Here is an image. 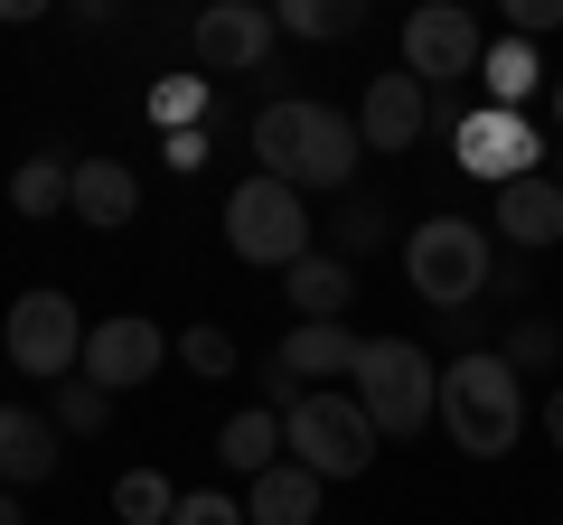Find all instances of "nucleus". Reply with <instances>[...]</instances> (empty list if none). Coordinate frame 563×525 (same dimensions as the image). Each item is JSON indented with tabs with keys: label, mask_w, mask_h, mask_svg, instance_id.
Segmentation results:
<instances>
[{
	"label": "nucleus",
	"mask_w": 563,
	"mask_h": 525,
	"mask_svg": "<svg viewBox=\"0 0 563 525\" xmlns=\"http://www.w3.org/2000/svg\"><path fill=\"white\" fill-rule=\"evenodd\" d=\"M357 122L347 113H329V103H310V94H282V103H263L254 113V160H263V179H282V188H347L357 179Z\"/></svg>",
	"instance_id": "1"
},
{
	"label": "nucleus",
	"mask_w": 563,
	"mask_h": 525,
	"mask_svg": "<svg viewBox=\"0 0 563 525\" xmlns=\"http://www.w3.org/2000/svg\"><path fill=\"white\" fill-rule=\"evenodd\" d=\"M432 423H442L451 450H470V460H507L517 432H526V384H517V366H507L498 347L451 357L442 384H432Z\"/></svg>",
	"instance_id": "2"
},
{
	"label": "nucleus",
	"mask_w": 563,
	"mask_h": 525,
	"mask_svg": "<svg viewBox=\"0 0 563 525\" xmlns=\"http://www.w3.org/2000/svg\"><path fill=\"white\" fill-rule=\"evenodd\" d=\"M488 272H498V244H488L479 216H422L404 235V282L432 310H470L488 291Z\"/></svg>",
	"instance_id": "3"
},
{
	"label": "nucleus",
	"mask_w": 563,
	"mask_h": 525,
	"mask_svg": "<svg viewBox=\"0 0 563 525\" xmlns=\"http://www.w3.org/2000/svg\"><path fill=\"white\" fill-rule=\"evenodd\" d=\"M347 394L366 404V423H376V442H413L422 423H432V357H422L413 338H357V366H347Z\"/></svg>",
	"instance_id": "4"
},
{
	"label": "nucleus",
	"mask_w": 563,
	"mask_h": 525,
	"mask_svg": "<svg viewBox=\"0 0 563 525\" xmlns=\"http://www.w3.org/2000/svg\"><path fill=\"white\" fill-rule=\"evenodd\" d=\"M282 450H291L310 479H366V460H376V423H366L357 394H339V384H310L301 404L282 413Z\"/></svg>",
	"instance_id": "5"
},
{
	"label": "nucleus",
	"mask_w": 563,
	"mask_h": 525,
	"mask_svg": "<svg viewBox=\"0 0 563 525\" xmlns=\"http://www.w3.org/2000/svg\"><path fill=\"white\" fill-rule=\"evenodd\" d=\"M225 244H235L244 262H263V272H291V262L320 244V225H310L301 188H282V179H244L235 198H225Z\"/></svg>",
	"instance_id": "6"
},
{
	"label": "nucleus",
	"mask_w": 563,
	"mask_h": 525,
	"mask_svg": "<svg viewBox=\"0 0 563 525\" xmlns=\"http://www.w3.org/2000/svg\"><path fill=\"white\" fill-rule=\"evenodd\" d=\"M0 357L20 366V376H38V384L76 376V357H85V310L66 301V291H20V301H10V338H0Z\"/></svg>",
	"instance_id": "7"
},
{
	"label": "nucleus",
	"mask_w": 563,
	"mask_h": 525,
	"mask_svg": "<svg viewBox=\"0 0 563 525\" xmlns=\"http://www.w3.org/2000/svg\"><path fill=\"white\" fill-rule=\"evenodd\" d=\"M479 20H470L461 0H422L413 20H404V76H422L432 94L442 85H461V76H479Z\"/></svg>",
	"instance_id": "8"
},
{
	"label": "nucleus",
	"mask_w": 563,
	"mask_h": 525,
	"mask_svg": "<svg viewBox=\"0 0 563 525\" xmlns=\"http://www.w3.org/2000/svg\"><path fill=\"white\" fill-rule=\"evenodd\" d=\"M161 357H169V328H151L141 310H122V320H95V328H85L76 376H95L103 394H132V384L161 376Z\"/></svg>",
	"instance_id": "9"
},
{
	"label": "nucleus",
	"mask_w": 563,
	"mask_h": 525,
	"mask_svg": "<svg viewBox=\"0 0 563 525\" xmlns=\"http://www.w3.org/2000/svg\"><path fill=\"white\" fill-rule=\"evenodd\" d=\"M451 142H461V169L470 179H488V188H507V179H526L536 169V122L526 113H507V103H479V113H461L451 122Z\"/></svg>",
	"instance_id": "10"
},
{
	"label": "nucleus",
	"mask_w": 563,
	"mask_h": 525,
	"mask_svg": "<svg viewBox=\"0 0 563 525\" xmlns=\"http://www.w3.org/2000/svg\"><path fill=\"white\" fill-rule=\"evenodd\" d=\"M273 38H282L273 0H207V10H198V57L217 66V76L263 66V57H273Z\"/></svg>",
	"instance_id": "11"
},
{
	"label": "nucleus",
	"mask_w": 563,
	"mask_h": 525,
	"mask_svg": "<svg viewBox=\"0 0 563 525\" xmlns=\"http://www.w3.org/2000/svg\"><path fill=\"white\" fill-rule=\"evenodd\" d=\"M422 132H432V85H422V76L395 66V76H376L357 94V142L366 150H413Z\"/></svg>",
	"instance_id": "12"
},
{
	"label": "nucleus",
	"mask_w": 563,
	"mask_h": 525,
	"mask_svg": "<svg viewBox=\"0 0 563 525\" xmlns=\"http://www.w3.org/2000/svg\"><path fill=\"white\" fill-rule=\"evenodd\" d=\"M488 225H498L517 254H544V244H563V188L544 179V169H526V179L498 188V216H488Z\"/></svg>",
	"instance_id": "13"
},
{
	"label": "nucleus",
	"mask_w": 563,
	"mask_h": 525,
	"mask_svg": "<svg viewBox=\"0 0 563 525\" xmlns=\"http://www.w3.org/2000/svg\"><path fill=\"white\" fill-rule=\"evenodd\" d=\"M320 488H329V479H310V469L282 450L273 469L244 479V525H320Z\"/></svg>",
	"instance_id": "14"
},
{
	"label": "nucleus",
	"mask_w": 563,
	"mask_h": 525,
	"mask_svg": "<svg viewBox=\"0 0 563 525\" xmlns=\"http://www.w3.org/2000/svg\"><path fill=\"white\" fill-rule=\"evenodd\" d=\"M57 479V423L29 404H0V488H47Z\"/></svg>",
	"instance_id": "15"
},
{
	"label": "nucleus",
	"mask_w": 563,
	"mask_h": 525,
	"mask_svg": "<svg viewBox=\"0 0 563 525\" xmlns=\"http://www.w3.org/2000/svg\"><path fill=\"white\" fill-rule=\"evenodd\" d=\"M347 366H357V328H347V320H301L291 338L273 347V376H291V384L347 376Z\"/></svg>",
	"instance_id": "16"
},
{
	"label": "nucleus",
	"mask_w": 563,
	"mask_h": 525,
	"mask_svg": "<svg viewBox=\"0 0 563 525\" xmlns=\"http://www.w3.org/2000/svg\"><path fill=\"white\" fill-rule=\"evenodd\" d=\"M66 206H76L85 225H103V235H113V225H132V216H141V179H132L122 160H103V150H95V160H76V188H66Z\"/></svg>",
	"instance_id": "17"
},
{
	"label": "nucleus",
	"mask_w": 563,
	"mask_h": 525,
	"mask_svg": "<svg viewBox=\"0 0 563 525\" xmlns=\"http://www.w3.org/2000/svg\"><path fill=\"white\" fill-rule=\"evenodd\" d=\"M282 301L301 310V320H339V310L357 301V262H339V254H320V244H310V254L282 272Z\"/></svg>",
	"instance_id": "18"
},
{
	"label": "nucleus",
	"mask_w": 563,
	"mask_h": 525,
	"mask_svg": "<svg viewBox=\"0 0 563 525\" xmlns=\"http://www.w3.org/2000/svg\"><path fill=\"white\" fill-rule=\"evenodd\" d=\"M217 460L235 469V479H254V469H273V460H282V413H273V404L235 413V423L217 432Z\"/></svg>",
	"instance_id": "19"
},
{
	"label": "nucleus",
	"mask_w": 563,
	"mask_h": 525,
	"mask_svg": "<svg viewBox=\"0 0 563 525\" xmlns=\"http://www.w3.org/2000/svg\"><path fill=\"white\" fill-rule=\"evenodd\" d=\"M273 20L291 29V38H310V47H339V38H357L366 0H273Z\"/></svg>",
	"instance_id": "20"
},
{
	"label": "nucleus",
	"mask_w": 563,
	"mask_h": 525,
	"mask_svg": "<svg viewBox=\"0 0 563 525\" xmlns=\"http://www.w3.org/2000/svg\"><path fill=\"white\" fill-rule=\"evenodd\" d=\"M479 85H488V103H507V113H517V103L536 94V38H517V29H507L498 47H479Z\"/></svg>",
	"instance_id": "21"
},
{
	"label": "nucleus",
	"mask_w": 563,
	"mask_h": 525,
	"mask_svg": "<svg viewBox=\"0 0 563 525\" xmlns=\"http://www.w3.org/2000/svg\"><path fill=\"white\" fill-rule=\"evenodd\" d=\"M66 188H76V160H57V150H38V160L10 169V206H20V216H57Z\"/></svg>",
	"instance_id": "22"
},
{
	"label": "nucleus",
	"mask_w": 563,
	"mask_h": 525,
	"mask_svg": "<svg viewBox=\"0 0 563 525\" xmlns=\"http://www.w3.org/2000/svg\"><path fill=\"white\" fill-rule=\"evenodd\" d=\"M169 506H179V488H169L161 469H122L113 479V516L122 525H169Z\"/></svg>",
	"instance_id": "23"
},
{
	"label": "nucleus",
	"mask_w": 563,
	"mask_h": 525,
	"mask_svg": "<svg viewBox=\"0 0 563 525\" xmlns=\"http://www.w3.org/2000/svg\"><path fill=\"white\" fill-rule=\"evenodd\" d=\"M320 235H329V254H339V262H366V254L385 244V206H376V198H347Z\"/></svg>",
	"instance_id": "24"
},
{
	"label": "nucleus",
	"mask_w": 563,
	"mask_h": 525,
	"mask_svg": "<svg viewBox=\"0 0 563 525\" xmlns=\"http://www.w3.org/2000/svg\"><path fill=\"white\" fill-rule=\"evenodd\" d=\"M47 394H57V413H47L57 432H103V423H113V394H103L95 376H57Z\"/></svg>",
	"instance_id": "25"
},
{
	"label": "nucleus",
	"mask_w": 563,
	"mask_h": 525,
	"mask_svg": "<svg viewBox=\"0 0 563 525\" xmlns=\"http://www.w3.org/2000/svg\"><path fill=\"white\" fill-rule=\"evenodd\" d=\"M169 347H179V366H188V376H207V384H217V376H235V338H225L217 320L179 328V338H169Z\"/></svg>",
	"instance_id": "26"
},
{
	"label": "nucleus",
	"mask_w": 563,
	"mask_h": 525,
	"mask_svg": "<svg viewBox=\"0 0 563 525\" xmlns=\"http://www.w3.org/2000/svg\"><path fill=\"white\" fill-rule=\"evenodd\" d=\"M198 113H207V76H169V85H151V122H169V132H198Z\"/></svg>",
	"instance_id": "27"
},
{
	"label": "nucleus",
	"mask_w": 563,
	"mask_h": 525,
	"mask_svg": "<svg viewBox=\"0 0 563 525\" xmlns=\"http://www.w3.org/2000/svg\"><path fill=\"white\" fill-rule=\"evenodd\" d=\"M554 357H563V338L544 320H526L517 338H507V366H517V376H536V366H554Z\"/></svg>",
	"instance_id": "28"
},
{
	"label": "nucleus",
	"mask_w": 563,
	"mask_h": 525,
	"mask_svg": "<svg viewBox=\"0 0 563 525\" xmlns=\"http://www.w3.org/2000/svg\"><path fill=\"white\" fill-rule=\"evenodd\" d=\"M169 525H244V506H235V498H217V488H198V498L169 506Z\"/></svg>",
	"instance_id": "29"
},
{
	"label": "nucleus",
	"mask_w": 563,
	"mask_h": 525,
	"mask_svg": "<svg viewBox=\"0 0 563 525\" xmlns=\"http://www.w3.org/2000/svg\"><path fill=\"white\" fill-rule=\"evenodd\" d=\"M507 10V29L517 38H544V29H563V0H498Z\"/></svg>",
	"instance_id": "30"
},
{
	"label": "nucleus",
	"mask_w": 563,
	"mask_h": 525,
	"mask_svg": "<svg viewBox=\"0 0 563 525\" xmlns=\"http://www.w3.org/2000/svg\"><path fill=\"white\" fill-rule=\"evenodd\" d=\"M161 150H169V169H207V132H169Z\"/></svg>",
	"instance_id": "31"
},
{
	"label": "nucleus",
	"mask_w": 563,
	"mask_h": 525,
	"mask_svg": "<svg viewBox=\"0 0 563 525\" xmlns=\"http://www.w3.org/2000/svg\"><path fill=\"white\" fill-rule=\"evenodd\" d=\"M57 0H0V29H20V20H47Z\"/></svg>",
	"instance_id": "32"
},
{
	"label": "nucleus",
	"mask_w": 563,
	"mask_h": 525,
	"mask_svg": "<svg viewBox=\"0 0 563 525\" xmlns=\"http://www.w3.org/2000/svg\"><path fill=\"white\" fill-rule=\"evenodd\" d=\"M544 442L563 450V384H554V394H544Z\"/></svg>",
	"instance_id": "33"
},
{
	"label": "nucleus",
	"mask_w": 563,
	"mask_h": 525,
	"mask_svg": "<svg viewBox=\"0 0 563 525\" xmlns=\"http://www.w3.org/2000/svg\"><path fill=\"white\" fill-rule=\"evenodd\" d=\"M0 525H29V516H20V498H10V488H0Z\"/></svg>",
	"instance_id": "34"
},
{
	"label": "nucleus",
	"mask_w": 563,
	"mask_h": 525,
	"mask_svg": "<svg viewBox=\"0 0 563 525\" xmlns=\"http://www.w3.org/2000/svg\"><path fill=\"white\" fill-rule=\"evenodd\" d=\"M554 132H563V76H554Z\"/></svg>",
	"instance_id": "35"
},
{
	"label": "nucleus",
	"mask_w": 563,
	"mask_h": 525,
	"mask_svg": "<svg viewBox=\"0 0 563 525\" xmlns=\"http://www.w3.org/2000/svg\"><path fill=\"white\" fill-rule=\"evenodd\" d=\"M544 179H554V188H563V150H554V169H544Z\"/></svg>",
	"instance_id": "36"
}]
</instances>
